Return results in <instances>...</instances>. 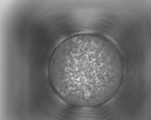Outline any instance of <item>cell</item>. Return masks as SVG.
<instances>
[{
  "mask_svg": "<svg viewBox=\"0 0 151 120\" xmlns=\"http://www.w3.org/2000/svg\"><path fill=\"white\" fill-rule=\"evenodd\" d=\"M89 52L79 50L70 53L64 65V80L76 104L87 106L97 104L103 89L99 79V66L87 62Z\"/></svg>",
  "mask_w": 151,
  "mask_h": 120,
  "instance_id": "cell-1",
  "label": "cell"
}]
</instances>
